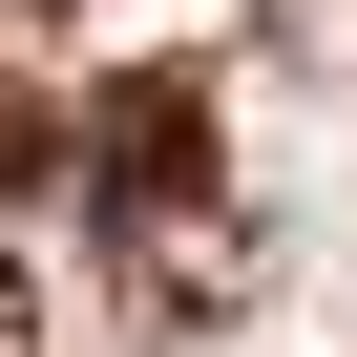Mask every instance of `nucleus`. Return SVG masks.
I'll return each mask as SVG.
<instances>
[{
  "label": "nucleus",
  "instance_id": "obj_1",
  "mask_svg": "<svg viewBox=\"0 0 357 357\" xmlns=\"http://www.w3.org/2000/svg\"><path fill=\"white\" fill-rule=\"evenodd\" d=\"M211 84L190 63H126V84H84V211H105V252L147 273L168 231H211Z\"/></svg>",
  "mask_w": 357,
  "mask_h": 357
},
{
  "label": "nucleus",
  "instance_id": "obj_2",
  "mask_svg": "<svg viewBox=\"0 0 357 357\" xmlns=\"http://www.w3.org/2000/svg\"><path fill=\"white\" fill-rule=\"evenodd\" d=\"M63 168H84V105H43V84H0V211H22V190H63Z\"/></svg>",
  "mask_w": 357,
  "mask_h": 357
},
{
  "label": "nucleus",
  "instance_id": "obj_3",
  "mask_svg": "<svg viewBox=\"0 0 357 357\" xmlns=\"http://www.w3.org/2000/svg\"><path fill=\"white\" fill-rule=\"evenodd\" d=\"M22 336H43V273H22V252H0V357H22Z\"/></svg>",
  "mask_w": 357,
  "mask_h": 357
}]
</instances>
